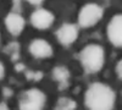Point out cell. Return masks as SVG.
Here are the masks:
<instances>
[{
  "instance_id": "1",
  "label": "cell",
  "mask_w": 122,
  "mask_h": 110,
  "mask_svg": "<svg viewBox=\"0 0 122 110\" xmlns=\"http://www.w3.org/2000/svg\"><path fill=\"white\" fill-rule=\"evenodd\" d=\"M115 102V94L111 88L103 83H94L89 87L86 94V104L93 110L112 109Z\"/></svg>"
},
{
  "instance_id": "2",
  "label": "cell",
  "mask_w": 122,
  "mask_h": 110,
  "mask_svg": "<svg viewBox=\"0 0 122 110\" xmlns=\"http://www.w3.org/2000/svg\"><path fill=\"white\" fill-rule=\"evenodd\" d=\"M81 61L84 70L89 73H94L103 67L104 64V50L103 48L92 44L86 47L81 53Z\"/></svg>"
},
{
  "instance_id": "3",
  "label": "cell",
  "mask_w": 122,
  "mask_h": 110,
  "mask_svg": "<svg viewBox=\"0 0 122 110\" xmlns=\"http://www.w3.org/2000/svg\"><path fill=\"white\" fill-rule=\"evenodd\" d=\"M45 103V95L38 89H30L23 93L20 100V109L23 110H38L42 109Z\"/></svg>"
},
{
  "instance_id": "4",
  "label": "cell",
  "mask_w": 122,
  "mask_h": 110,
  "mask_svg": "<svg viewBox=\"0 0 122 110\" xmlns=\"http://www.w3.org/2000/svg\"><path fill=\"white\" fill-rule=\"evenodd\" d=\"M103 16V9L95 4H88L86 5L79 12L78 21L79 25L83 27H89L95 25Z\"/></svg>"
},
{
  "instance_id": "5",
  "label": "cell",
  "mask_w": 122,
  "mask_h": 110,
  "mask_svg": "<svg viewBox=\"0 0 122 110\" xmlns=\"http://www.w3.org/2000/svg\"><path fill=\"white\" fill-rule=\"evenodd\" d=\"M107 36L112 44L122 47V15L115 16L107 26Z\"/></svg>"
},
{
  "instance_id": "6",
  "label": "cell",
  "mask_w": 122,
  "mask_h": 110,
  "mask_svg": "<svg viewBox=\"0 0 122 110\" xmlns=\"http://www.w3.org/2000/svg\"><path fill=\"white\" fill-rule=\"evenodd\" d=\"M53 21H54V16L44 9L37 10L30 16V22H32V25L39 29H45V28L50 27Z\"/></svg>"
},
{
  "instance_id": "7",
  "label": "cell",
  "mask_w": 122,
  "mask_h": 110,
  "mask_svg": "<svg viewBox=\"0 0 122 110\" xmlns=\"http://www.w3.org/2000/svg\"><path fill=\"white\" fill-rule=\"evenodd\" d=\"M29 52L32 53L36 58H48L53 54V49L50 44L43 39H36L29 45Z\"/></svg>"
},
{
  "instance_id": "8",
  "label": "cell",
  "mask_w": 122,
  "mask_h": 110,
  "mask_svg": "<svg viewBox=\"0 0 122 110\" xmlns=\"http://www.w3.org/2000/svg\"><path fill=\"white\" fill-rule=\"evenodd\" d=\"M5 25L10 33L14 36H17L22 32V29L25 27V20L18 14H10L7 15L5 20Z\"/></svg>"
},
{
  "instance_id": "9",
  "label": "cell",
  "mask_w": 122,
  "mask_h": 110,
  "mask_svg": "<svg viewBox=\"0 0 122 110\" xmlns=\"http://www.w3.org/2000/svg\"><path fill=\"white\" fill-rule=\"evenodd\" d=\"M77 34H78L77 28L73 25H64L57 31V39L60 41V43L68 45L76 41Z\"/></svg>"
},
{
  "instance_id": "10",
  "label": "cell",
  "mask_w": 122,
  "mask_h": 110,
  "mask_svg": "<svg viewBox=\"0 0 122 110\" xmlns=\"http://www.w3.org/2000/svg\"><path fill=\"white\" fill-rule=\"evenodd\" d=\"M54 76L57 81H66L68 77V71L65 67H56L54 71Z\"/></svg>"
},
{
  "instance_id": "11",
  "label": "cell",
  "mask_w": 122,
  "mask_h": 110,
  "mask_svg": "<svg viewBox=\"0 0 122 110\" xmlns=\"http://www.w3.org/2000/svg\"><path fill=\"white\" fill-rule=\"evenodd\" d=\"M76 104L70 100V99H66V98H62L61 100L59 102V105H57V109H75Z\"/></svg>"
},
{
  "instance_id": "12",
  "label": "cell",
  "mask_w": 122,
  "mask_h": 110,
  "mask_svg": "<svg viewBox=\"0 0 122 110\" xmlns=\"http://www.w3.org/2000/svg\"><path fill=\"white\" fill-rule=\"evenodd\" d=\"M116 71H117V75L122 78V61H120L117 64V67H116Z\"/></svg>"
},
{
  "instance_id": "13",
  "label": "cell",
  "mask_w": 122,
  "mask_h": 110,
  "mask_svg": "<svg viewBox=\"0 0 122 110\" xmlns=\"http://www.w3.org/2000/svg\"><path fill=\"white\" fill-rule=\"evenodd\" d=\"M28 1H29L30 4H33V5H38V4L42 3L43 0H28Z\"/></svg>"
},
{
  "instance_id": "14",
  "label": "cell",
  "mask_w": 122,
  "mask_h": 110,
  "mask_svg": "<svg viewBox=\"0 0 122 110\" xmlns=\"http://www.w3.org/2000/svg\"><path fill=\"white\" fill-rule=\"evenodd\" d=\"M4 76V65L0 63V78Z\"/></svg>"
},
{
  "instance_id": "15",
  "label": "cell",
  "mask_w": 122,
  "mask_h": 110,
  "mask_svg": "<svg viewBox=\"0 0 122 110\" xmlns=\"http://www.w3.org/2000/svg\"><path fill=\"white\" fill-rule=\"evenodd\" d=\"M0 109H7V106H6V104H0Z\"/></svg>"
},
{
  "instance_id": "16",
  "label": "cell",
  "mask_w": 122,
  "mask_h": 110,
  "mask_svg": "<svg viewBox=\"0 0 122 110\" xmlns=\"http://www.w3.org/2000/svg\"><path fill=\"white\" fill-rule=\"evenodd\" d=\"M20 1V0H15V3H18Z\"/></svg>"
}]
</instances>
